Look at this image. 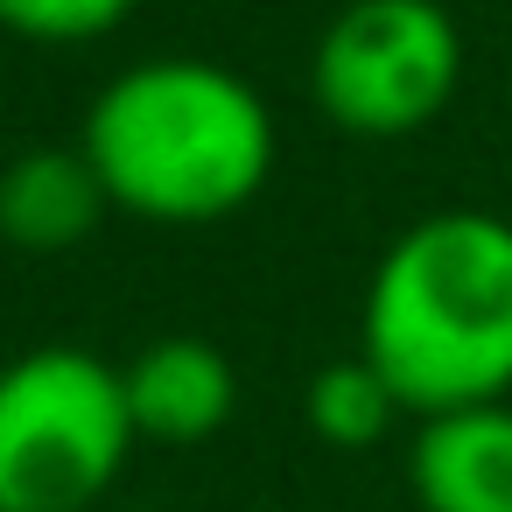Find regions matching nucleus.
Listing matches in <instances>:
<instances>
[{
	"label": "nucleus",
	"instance_id": "423d86ee",
	"mask_svg": "<svg viewBox=\"0 0 512 512\" xmlns=\"http://www.w3.org/2000/svg\"><path fill=\"white\" fill-rule=\"evenodd\" d=\"M127 379V414L134 435L148 442H211L232 407H239V372L211 337H155L134 365H120Z\"/></svg>",
	"mask_w": 512,
	"mask_h": 512
},
{
	"label": "nucleus",
	"instance_id": "20e7f679",
	"mask_svg": "<svg viewBox=\"0 0 512 512\" xmlns=\"http://www.w3.org/2000/svg\"><path fill=\"white\" fill-rule=\"evenodd\" d=\"M463 85V29L442 0H351L309 57L316 106L351 134H414Z\"/></svg>",
	"mask_w": 512,
	"mask_h": 512
},
{
	"label": "nucleus",
	"instance_id": "7ed1b4c3",
	"mask_svg": "<svg viewBox=\"0 0 512 512\" xmlns=\"http://www.w3.org/2000/svg\"><path fill=\"white\" fill-rule=\"evenodd\" d=\"M134 442L127 379L99 351L36 344L0 365V512H92Z\"/></svg>",
	"mask_w": 512,
	"mask_h": 512
},
{
	"label": "nucleus",
	"instance_id": "6e6552de",
	"mask_svg": "<svg viewBox=\"0 0 512 512\" xmlns=\"http://www.w3.org/2000/svg\"><path fill=\"white\" fill-rule=\"evenodd\" d=\"M302 414H309V428H316L330 449H372V442L400 421V400H393V386L351 351V358H330V365L309 379Z\"/></svg>",
	"mask_w": 512,
	"mask_h": 512
},
{
	"label": "nucleus",
	"instance_id": "0eeeda50",
	"mask_svg": "<svg viewBox=\"0 0 512 512\" xmlns=\"http://www.w3.org/2000/svg\"><path fill=\"white\" fill-rule=\"evenodd\" d=\"M106 218V183L85 148H29L0 169V232L29 253H64Z\"/></svg>",
	"mask_w": 512,
	"mask_h": 512
},
{
	"label": "nucleus",
	"instance_id": "f03ea898",
	"mask_svg": "<svg viewBox=\"0 0 512 512\" xmlns=\"http://www.w3.org/2000/svg\"><path fill=\"white\" fill-rule=\"evenodd\" d=\"M78 148L99 169L106 204L155 225H211L267 183L274 113L225 64L148 57L99 92Z\"/></svg>",
	"mask_w": 512,
	"mask_h": 512
},
{
	"label": "nucleus",
	"instance_id": "f257e3e1",
	"mask_svg": "<svg viewBox=\"0 0 512 512\" xmlns=\"http://www.w3.org/2000/svg\"><path fill=\"white\" fill-rule=\"evenodd\" d=\"M358 358L400 414H456L512 393V218L449 204L414 218L365 281Z\"/></svg>",
	"mask_w": 512,
	"mask_h": 512
},
{
	"label": "nucleus",
	"instance_id": "1a4fd4ad",
	"mask_svg": "<svg viewBox=\"0 0 512 512\" xmlns=\"http://www.w3.org/2000/svg\"><path fill=\"white\" fill-rule=\"evenodd\" d=\"M134 15V0H0V29L29 43H92Z\"/></svg>",
	"mask_w": 512,
	"mask_h": 512
},
{
	"label": "nucleus",
	"instance_id": "39448f33",
	"mask_svg": "<svg viewBox=\"0 0 512 512\" xmlns=\"http://www.w3.org/2000/svg\"><path fill=\"white\" fill-rule=\"evenodd\" d=\"M421 512H512V400L428 414L407 449Z\"/></svg>",
	"mask_w": 512,
	"mask_h": 512
}]
</instances>
